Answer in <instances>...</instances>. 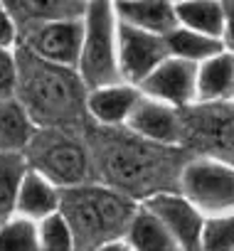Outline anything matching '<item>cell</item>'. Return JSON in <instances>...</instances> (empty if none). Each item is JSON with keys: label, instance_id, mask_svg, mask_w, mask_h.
<instances>
[{"label": "cell", "instance_id": "ba28073f", "mask_svg": "<svg viewBox=\"0 0 234 251\" xmlns=\"http://www.w3.org/2000/svg\"><path fill=\"white\" fill-rule=\"evenodd\" d=\"M197 64L168 57L138 89L143 96L156 99L170 108H182L197 103Z\"/></svg>", "mask_w": 234, "mask_h": 251}, {"label": "cell", "instance_id": "7402d4cb", "mask_svg": "<svg viewBox=\"0 0 234 251\" xmlns=\"http://www.w3.org/2000/svg\"><path fill=\"white\" fill-rule=\"evenodd\" d=\"M227 249H234V214L207 219L202 251H227Z\"/></svg>", "mask_w": 234, "mask_h": 251}, {"label": "cell", "instance_id": "d6986e66", "mask_svg": "<svg viewBox=\"0 0 234 251\" xmlns=\"http://www.w3.org/2000/svg\"><path fill=\"white\" fill-rule=\"evenodd\" d=\"M106 173L119 190H131V187H141V185L151 182L153 165H151L148 158H143L138 153L116 151L106 163Z\"/></svg>", "mask_w": 234, "mask_h": 251}, {"label": "cell", "instance_id": "5bb4252c", "mask_svg": "<svg viewBox=\"0 0 234 251\" xmlns=\"http://www.w3.org/2000/svg\"><path fill=\"white\" fill-rule=\"evenodd\" d=\"M234 99V54L222 52L197 69V103H222Z\"/></svg>", "mask_w": 234, "mask_h": 251}, {"label": "cell", "instance_id": "8fae6325", "mask_svg": "<svg viewBox=\"0 0 234 251\" xmlns=\"http://www.w3.org/2000/svg\"><path fill=\"white\" fill-rule=\"evenodd\" d=\"M143 91L133 84H113L86 94V111L101 126H129Z\"/></svg>", "mask_w": 234, "mask_h": 251}, {"label": "cell", "instance_id": "5b68a950", "mask_svg": "<svg viewBox=\"0 0 234 251\" xmlns=\"http://www.w3.org/2000/svg\"><path fill=\"white\" fill-rule=\"evenodd\" d=\"M81 45H84V15L27 27L23 50H27L42 62L77 72Z\"/></svg>", "mask_w": 234, "mask_h": 251}, {"label": "cell", "instance_id": "9a60e30c", "mask_svg": "<svg viewBox=\"0 0 234 251\" xmlns=\"http://www.w3.org/2000/svg\"><path fill=\"white\" fill-rule=\"evenodd\" d=\"M126 244L133 251H182L180 241L168 231V226L141 204L129 226Z\"/></svg>", "mask_w": 234, "mask_h": 251}, {"label": "cell", "instance_id": "d4e9b609", "mask_svg": "<svg viewBox=\"0 0 234 251\" xmlns=\"http://www.w3.org/2000/svg\"><path fill=\"white\" fill-rule=\"evenodd\" d=\"M224 50L234 54V0H224Z\"/></svg>", "mask_w": 234, "mask_h": 251}, {"label": "cell", "instance_id": "4316f807", "mask_svg": "<svg viewBox=\"0 0 234 251\" xmlns=\"http://www.w3.org/2000/svg\"><path fill=\"white\" fill-rule=\"evenodd\" d=\"M222 143L234 148V123H227L224 128H222Z\"/></svg>", "mask_w": 234, "mask_h": 251}, {"label": "cell", "instance_id": "277c9868", "mask_svg": "<svg viewBox=\"0 0 234 251\" xmlns=\"http://www.w3.org/2000/svg\"><path fill=\"white\" fill-rule=\"evenodd\" d=\"M32 170L45 175L50 182H54L59 190L81 187L89 177V160L84 148L62 136V133H47L35 136L32 141Z\"/></svg>", "mask_w": 234, "mask_h": 251}, {"label": "cell", "instance_id": "30bf717a", "mask_svg": "<svg viewBox=\"0 0 234 251\" xmlns=\"http://www.w3.org/2000/svg\"><path fill=\"white\" fill-rule=\"evenodd\" d=\"M113 13L119 23L160 37H168L180 27L175 3L168 0H121L113 3Z\"/></svg>", "mask_w": 234, "mask_h": 251}, {"label": "cell", "instance_id": "83f0119b", "mask_svg": "<svg viewBox=\"0 0 234 251\" xmlns=\"http://www.w3.org/2000/svg\"><path fill=\"white\" fill-rule=\"evenodd\" d=\"M227 251H234V249H227Z\"/></svg>", "mask_w": 234, "mask_h": 251}, {"label": "cell", "instance_id": "9c48e42d", "mask_svg": "<svg viewBox=\"0 0 234 251\" xmlns=\"http://www.w3.org/2000/svg\"><path fill=\"white\" fill-rule=\"evenodd\" d=\"M129 128L158 146H178L182 141V121L180 113L156 99L143 96L136 106L133 116L129 118Z\"/></svg>", "mask_w": 234, "mask_h": 251}, {"label": "cell", "instance_id": "8992f818", "mask_svg": "<svg viewBox=\"0 0 234 251\" xmlns=\"http://www.w3.org/2000/svg\"><path fill=\"white\" fill-rule=\"evenodd\" d=\"M170 57L168 40L119 23V69L126 84L141 86Z\"/></svg>", "mask_w": 234, "mask_h": 251}, {"label": "cell", "instance_id": "4fadbf2b", "mask_svg": "<svg viewBox=\"0 0 234 251\" xmlns=\"http://www.w3.org/2000/svg\"><path fill=\"white\" fill-rule=\"evenodd\" d=\"M37 136V123L18 96L0 101V155H25Z\"/></svg>", "mask_w": 234, "mask_h": 251}, {"label": "cell", "instance_id": "3957f363", "mask_svg": "<svg viewBox=\"0 0 234 251\" xmlns=\"http://www.w3.org/2000/svg\"><path fill=\"white\" fill-rule=\"evenodd\" d=\"M178 192L205 219L234 214V165L214 158L190 160L180 173Z\"/></svg>", "mask_w": 234, "mask_h": 251}, {"label": "cell", "instance_id": "7c38bea8", "mask_svg": "<svg viewBox=\"0 0 234 251\" xmlns=\"http://www.w3.org/2000/svg\"><path fill=\"white\" fill-rule=\"evenodd\" d=\"M59 204H62V190L37 170L27 168L18 195V217L40 224L42 219L57 214Z\"/></svg>", "mask_w": 234, "mask_h": 251}, {"label": "cell", "instance_id": "44dd1931", "mask_svg": "<svg viewBox=\"0 0 234 251\" xmlns=\"http://www.w3.org/2000/svg\"><path fill=\"white\" fill-rule=\"evenodd\" d=\"M0 251H40L37 224L15 217L5 226H0Z\"/></svg>", "mask_w": 234, "mask_h": 251}, {"label": "cell", "instance_id": "603a6c76", "mask_svg": "<svg viewBox=\"0 0 234 251\" xmlns=\"http://www.w3.org/2000/svg\"><path fill=\"white\" fill-rule=\"evenodd\" d=\"M18 94V54L0 47V101Z\"/></svg>", "mask_w": 234, "mask_h": 251}, {"label": "cell", "instance_id": "7a4b0ae2", "mask_svg": "<svg viewBox=\"0 0 234 251\" xmlns=\"http://www.w3.org/2000/svg\"><path fill=\"white\" fill-rule=\"evenodd\" d=\"M77 74L89 91L126 84L119 69V20L113 3H86L84 13V45Z\"/></svg>", "mask_w": 234, "mask_h": 251}, {"label": "cell", "instance_id": "484cf974", "mask_svg": "<svg viewBox=\"0 0 234 251\" xmlns=\"http://www.w3.org/2000/svg\"><path fill=\"white\" fill-rule=\"evenodd\" d=\"M96 251H133V249L126 244V239H119V241H108V244H104V246L96 249Z\"/></svg>", "mask_w": 234, "mask_h": 251}, {"label": "cell", "instance_id": "6da1fadb", "mask_svg": "<svg viewBox=\"0 0 234 251\" xmlns=\"http://www.w3.org/2000/svg\"><path fill=\"white\" fill-rule=\"evenodd\" d=\"M18 101L27 108L37 126H57L72 121L81 103L86 108L84 84L77 72L37 59L27 50L18 52Z\"/></svg>", "mask_w": 234, "mask_h": 251}, {"label": "cell", "instance_id": "ac0fdd59", "mask_svg": "<svg viewBox=\"0 0 234 251\" xmlns=\"http://www.w3.org/2000/svg\"><path fill=\"white\" fill-rule=\"evenodd\" d=\"M27 168L25 155H0V226L18 217V195Z\"/></svg>", "mask_w": 234, "mask_h": 251}, {"label": "cell", "instance_id": "ffe728a7", "mask_svg": "<svg viewBox=\"0 0 234 251\" xmlns=\"http://www.w3.org/2000/svg\"><path fill=\"white\" fill-rule=\"evenodd\" d=\"M37 241H40V251H77L74 231L62 217V212L37 224Z\"/></svg>", "mask_w": 234, "mask_h": 251}, {"label": "cell", "instance_id": "2e32d148", "mask_svg": "<svg viewBox=\"0 0 234 251\" xmlns=\"http://www.w3.org/2000/svg\"><path fill=\"white\" fill-rule=\"evenodd\" d=\"M178 25L214 40L224 35V0H180L175 3Z\"/></svg>", "mask_w": 234, "mask_h": 251}, {"label": "cell", "instance_id": "52a82bcc", "mask_svg": "<svg viewBox=\"0 0 234 251\" xmlns=\"http://www.w3.org/2000/svg\"><path fill=\"white\" fill-rule=\"evenodd\" d=\"M141 207H146L153 217H158L168 226V231L180 241L182 251H202V236H205L207 219L180 192L158 190L143 197Z\"/></svg>", "mask_w": 234, "mask_h": 251}, {"label": "cell", "instance_id": "cb8c5ba5", "mask_svg": "<svg viewBox=\"0 0 234 251\" xmlns=\"http://www.w3.org/2000/svg\"><path fill=\"white\" fill-rule=\"evenodd\" d=\"M15 42H18V25H15L8 5L0 3V47L10 50Z\"/></svg>", "mask_w": 234, "mask_h": 251}, {"label": "cell", "instance_id": "e0dca14e", "mask_svg": "<svg viewBox=\"0 0 234 251\" xmlns=\"http://www.w3.org/2000/svg\"><path fill=\"white\" fill-rule=\"evenodd\" d=\"M165 40H168L170 57L197 64V67L224 52L222 40H214V37H207V35H200V32H192V30H185V27H178Z\"/></svg>", "mask_w": 234, "mask_h": 251}]
</instances>
